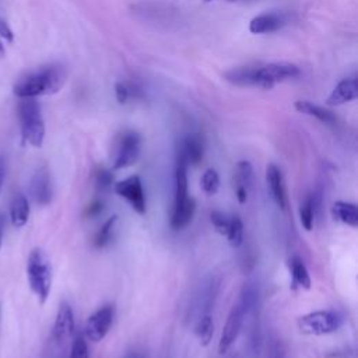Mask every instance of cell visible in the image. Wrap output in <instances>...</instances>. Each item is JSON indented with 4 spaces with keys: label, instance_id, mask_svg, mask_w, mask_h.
<instances>
[{
    "label": "cell",
    "instance_id": "6da1fadb",
    "mask_svg": "<svg viewBox=\"0 0 358 358\" xmlns=\"http://www.w3.org/2000/svg\"><path fill=\"white\" fill-rule=\"evenodd\" d=\"M66 71L60 64H48L40 71L20 79L13 88L17 99H37L57 92L66 83Z\"/></svg>",
    "mask_w": 358,
    "mask_h": 358
},
{
    "label": "cell",
    "instance_id": "7a4b0ae2",
    "mask_svg": "<svg viewBox=\"0 0 358 358\" xmlns=\"http://www.w3.org/2000/svg\"><path fill=\"white\" fill-rule=\"evenodd\" d=\"M27 280L31 291L44 305L52 288V266L48 255L41 248H34L27 259Z\"/></svg>",
    "mask_w": 358,
    "mask_h": 358
},
{
    "label": "cell",
    "instance_id": "3957f363",
    "mask_svg": "<svg viewBox=\"0 0 358 358\" xmlns=\"http://www.w3.org/2000/svg\"><path fill=\"white\" fill-rule=\"evenodd\" d=\"M18 118L24 143L40 149L45 140V122L37 99H18Z\"/></svg>",
    "mask_w": 358,
    "mask_h": 358
},
{
    "label": "cell",
    "instance_id": "277c9868",
    "mask_svg": "<svg viewBox=\"0 0 358 358\" xmlns=\"http://www.w3.org/2000/svg\"><path fill=\"white\" fill-rule=\"evenodd\" d=\"M343 324V318L332 309L308 312L297 319L300 333L307 336H324L337 332Z\"/></svg>",
    "mask_w": 358,
    "mask_h": 358
},
{
    "label": "cell",
    "instance_id": "5b68a950",
    "mask_svg": "<svg viewBox=\"0 0 358 358\" xmlns=\"http://www.w3.org/2000/svg\"><path fill=\"white\" fill-rule=\"evenodd\" d=\"M300 69L292 63L276 62L265 66H255V87L270 90L276 84L296 79L300 76Z\"/></svg>",
    "mask_w": 358,
    "mask_h": 358
},
{
    "label": "cell",
    "instance_id": "8992f818",
    "mask_svg": "<svg viewBox=\"0 0 358 358\" xmlns=\"http://www.w3.org/2000/svg\"><path fill=\"white\" fill-rule=\"evenodd\" d=\"M142 153V139L139 133L133 130H126L123 132L115 147V157L112 161V170H125L135 166Z\"/></svg>",
    "mask_w": 358,
    "mask_h": 358
},
{
    "label": "cell",
    "instance_id": "52a82bcc",
    "mask_svg": "<svg viewBox=\"0 0 358 358\" xmlns=\"http://www.w3.org/2000/svg\"><path fill=\"white\" fill-rule=\"evenodd\" d=\"M115 319V307L105 304L91 314L86 322L84 336L92 343L103 342L110 333Z\"/></svg>",
    "mask_w": 358,
    "mask_h": 358
},
{
    "label": "cell",
    "instance_id": "ba28073f",
    "mask_svg": "<svg viewBox=\"0 0 358 358\" xmlns=\"http://www.w3.org/2000/svg\"><path fill=\"white\" fill-rule=\"evenodd\" d=\"M114 190L119 198L125 199L129 206L138 214L144 216L147 212V199L143 182L139 175H130L123 181L114 185Z\"/></svg>",
    "mask_w": 358,
    "mask_h": 358
},
{
    "label": "cell",
    "instance_id": "9c48e42d",
    "mask_svg": "<svg viewBox=\"0 0 358 358\" xmlns=\"http://www.w3.org/2000/svg\"><path fill=\"white\" fill-rule=\"evenodd\" d=\"M218 292V281L214 277L207 279L194 294L192 308H189V314L192 318L201 319L205 315H209L212 308L214 307V301Z\"/></svg>",
    "mask_w": 358,
    "mask_h": 358
},
{
    "label": "cell",
    "instance_id": "30bf717a",
    "mask_svg": "<svg viewBox=\"0 0 358 358\" xmlns=\"http://www.w3.org/2000/svg\"><path fill=\"white\" fill-rule=\"evenodd\" d=\"M244 320H245V314L242 312V309L238 305H235L231 309V312L229 314V318H227L222 332H221V337L218 342V353L221 355L229 353L230 348L237 342V339L241 333V329H242Z\"/></svg>",
    "mask_w": 358,
    "mask_h": 358
},
{
    "label": "cell",
    "instance_id": "8fae6325",
    "mask_svg": "<svg viewBox=\"0 0 358 358\" xmlns=\"http://www.w3.org/2000/svg\"><path fill=\"white\" fill-rule=\"evenodd\" d=\"M31 199L40 206H48L53 199V186L49 170L41 167L32 175L29 182Z\"/></svg>",
    "mask_w": 358,
    "mask_h": 358
},
{
    "label": "cell",
    "instance_id": "7c38bea8",
    "mask_svg": "<svg viewBox=\"0 0 358 358\" xmlns=\"http://www.w3.org/2000/svg\"><path fill=\"white\" fill-rule=\"evenodd\" d=\"M75 332V314L69 303L62 301L53 322L52 336L56 342H64Z\"/></svg>",
    "mask_w": 358,
    "mask_h": 358
},
{
    "label": "cell",
    "instance_id": "4fadbf2b",
    "mask_svg": "<svg viewBox=\"0 0 358 358\" xmlns=\"http://www.w3.org/2000/svg\"><path fill=\"white\" fill-rule=\"evenodd\" d=\"M253 167L249 161H240L234 171L235 198L240 205H245L253 186Z\"/></svg>",
    "mask_w": 358,
    "mask_h": 358
},
{
    "label": "cell",
    "instance_id": "5bb4252c",
    "mask_svg": "<svg viewBox=\"0 0 358 358\" xmlns=\"http://www.w3.org/2000/svg\"><path fill=\"white\" fill-rule=\"evenodd\" d=\"M194 213H196V202L192 196H185V199L182 198L179 199H174V205H172V213H171V220H170V225L172 230H183L185 227H188L193 217Z\"/></svg>",
    "mask_w": 358,
    "mask_h": 358
},
{
    "label": "cell",
    "instance_id": "9a60e30c",
    "mask_svg": "<svg viewBox=\"0 0 358 358\" xmlns=\"http://www.w3.org/2000/svg\"><path fill=\"white\" fill-rule=\"evenodd\" d=\"M266 183L268 190L270 193L272 201L276 203V206L281 210L287 209L288 201H287V193L284 186V179L280 168L274 164H269L266 168Z\"/></svg>",
    "mask_w": 358,
    "mask_h": 358
},
{
    "label": "cell",
    "instance_id": "2e32d148",
    "mask_svg": "<svg viewBox=\"0 0 358 358\" xmlns=\"http://www.w3.org/2000/svg\"><path fill=\"white\" fill-rule=\"evenodd\" d=\"M205 154L203 139L199 135L186 136L177 151V155L182 157L188 166H199Z\"/></svg>",
    "mask_w": 358,
    "mask_h": 358
},
{
    "label": "cell",
    "instance_id": "e0dca14e",
    "mask_svg": "<svg viewBox=\"0 0 358 358\" xmlns=\"http://www.w3.org/2000/svg\"><path fill=\"white\" fill-rule=\"evenodd\" d=\"M357 97H358V81L355 77H348L342 80L335 87L332 94L328 97L327 104L331 107L343 105L346 103L355 100Z\"/></svg>",
    "mask_w": 358,
    "mask_h": 358
},
{
    "label": "cell",
    "instance_id": "ac0fdd59",
    "mask_svg": "<svg viewBox=\"0 0 358 358\" xmlns=\"http://www.w3.org/2000/svg\"><path fill=\"white\" fill-rule=\"evenodd\" d=\"M285 24V17L280 13H265L255 17L249 24L252 34H269L280 29Z\"/></svg>",
    "mask_w": 358,
    "mask_h": 358
},
{
    "label": "cell",
    "instance_id": "d6986e66",
    "mask_svg": "<svg viewBox=\"0 0 358 358\" xmlns=\"http://www.w3.org/2000/svg\"><path fill=\"white\" fill-rule=\"evenodd\" d=\"M29 202L25 194L17 193L10 203V221L14 229L20 230L29 220Z\"/></svg>",
    "mask_w": 358,
    "mask_h": 358
},
{
    "label": "cell",
    "instance_id": "ffe728a7",
    "mask_svg": "<svg viewBox=\"0 0 358 358\" xmlns=\"http://www.w3.org/2000/svg\"><path fill=\"white\" fill-rule=\"evenodd\" d=\"M320 209V199L316 193H311L300 206V221L305 231H312L315 220Z\"/></svg>",
    "mask_w": 358,
    "mask_h": 358
},
{
    "label": "cell",
    "instance_id": "44dd1931",
    "mask_svg": "<svg viewBox=\"0 0 358 358\" xmlns=\"http://www.w3.org/2000/svg\"><path fill=\"white\" fill-rule=\"evenodd\" d=\"M290 274H291V283L292 287L301 288V290H311L312 280L308 268L305 266L304 260L298 256H294L290 259Z\"/></svg>",
    "mask_w": 358,
    "mask_h": 358
},
{
    "label": "cell",
    "instance_id": "7402d4cb",
    "mask_svg": "<svg viewBox=\"0 0 358 358\" xmlns=\"http://www.w3.org/2000/svg\"><path fill=\"white\" fill-rule=\"evenodd\" d=\"M242 312L246 315L253 314L257 309L259 305V285L256 281L249 280L244 284L241 294H240V301L237 304Z\"/></svg>",
    "mask_w": 358,
    "mask_h": 358
},
{
    "label": "cell",
    "instance_id": "603a6c76",
    "mask_svg": "<svg viewBox=\"0 0 358 358\" xmlns=\"http://www.w3.org/2000/svg\"><path fill=\"white\" fill-rule=\"evenodd\" d=\"M332 213L335 220L340 221L342 224L348 225L351 229H357L358 227V207L355 203L337 201L332 207Z\"/></svg>",
    "mask_w": 358,
    "mask_h": 358
},
{
    "label": "cell",
    "instance_id": "cb8c5ba5",
    "mask_svg": "<svg viewBox=\"0 0 358 358\" xmlns=\"http://www.w3.org/2000/svg\"><path fill=\"white\" fill-rule=\"evenodd\" d=\"M116 224H118V216H112L101 225V229L94 235L92 244L95 248L104 249L112 244V241L115 238Z\"/></svg>",
    "mask_w": 358,
    "mask_h": 358
},
{
    "label": "cell",
    "instance_id": "d4e9b609",
    "mask_svg": "<svg viewBox=\"0 0 358 358\" xmlns=\"http://www.w3.org/2000/svg\"><path fill=\"white\" fill-rule=\"evenodd\" d=\"M296 110L304 115H309V116H314L318 120L323 122V123H335L336 122V116L328 111V110H324L319 105H315L309 101H297L294 104Z\"/></svg>",
    "mask_w": 358,
    "mask_h": 358
},
{
    "label": "cell",
    "instance_id": "484cf974",
    "mask_svg": "<svg viewBox=\"0 0 358 358\" xmlns=\"http://www.w3.org/2000/svg\"><path fill=\"white\" fill-rule=\"evenodd\" d=\"M194 335L198 336L201 344L205 347L212 343L214 336V322L210 314L196 320V324H194Z\"/></svg>",
    "mask_w": 358,
    "mask_h": 358
},
{
    "label": "cell",
    "instance_id": "4316f807",
    "mask_svg": "<svg viewBox=\"0 0 358 358\" xmlns=\"http://www.w3.org/2000/svg\"><path fill=\"white\" fill-rule=\"evenodd\" d=\"M244 234H245V230H244V222H242L241 217L238 214L230 216V227H229V231H227L225 238L234 249L242 246Z\"/></svg>",
    "mask_w": 358,
    "mask_h": 358
},
{
    "label": "cell",
    "instance_id": "83f0119b",
    "mask_svg": "<svg viewBox=\"0 0 358 358\" xmlns=\"http://www.w3.org/2000/svg\"><path fill=\"white\" fill-rule=\"evenodd\" d=\"M201 186L202 190L207 194V196H214V194L220 189V175L216 170L209 168L205 171V174L201 178Z\"/></svg>",
    "mask_w": 358,
    "mask_h": 358
},
{
    "label": "cell",
    "instance_id": "f1b7e54d",
    "mask_svg": "<svg viewBox=\"0 0 358 358\" xmlns=\"http://www.w3.org/2000/svg\"><path fill=\"white\" fill-rule=\"evenodd\" d=\"M94 183H95V188L99 192H101V193L110 192L114 186L112 171L108 170V168H104V167L99 168L94 172Z\"/></svg>",
    "mask_w": 358,
    "mask_h": 358
},
{
    "label": "cell",
    "instance_id": "f546056e",
    "mask_svg": "<svg viewBox=\"0 0 358 358\" xmlns=\"http://www.w3.org/2000/svg\"><path fill=\"white\" fill-rule=\"evenodd\" d=\"M210 221L214 227V230L220 235H222V237L227 235V231H229V227H230V216L229 214L214 210V212L210 213Z\"/></svg>",
    "mask_w": 358,
    "mask_h": 358
},
{
    "label": "cell",
    "instance_id": "4dcf8cb0",
    "mask_svg": "<svg viewBox=\"0 0 358 358\" xmlns=\"http://www.w3.org/2000/svg\"><path fill=\"white\" fill-rule=\"evenodd\" d=\"M71 358H90V350L84 335H76L71 348Z\"/></svg>",
    "mask_w": 358,
    "mask_h": 358
},
{
    "label": "cell",
    "instance_id": "1f68e13d",
    "mask_svg": "<svg viewBox=\"0 0 358 358\" xmlns=\"http://www.w3.org/2000/svg\"><path fill=\"white\" fill-rule=\"evenodd\" d=\"M268 358H288L285 346L280 339H272L268 348Z\"/></svg>",
    "mask_w": 358,
    "mask_h": 358
},
{
    "label": "cell",
    "instance_id": "d6a6232c",
    "mask_svg": "<svg viewBox=\"0 0 358 358\" xmlns=\"http://www.w3.org/2000/svg\"><path fill=\"white\" fill-rule=\"evenodd\" d=\"M115 95H116V100L119 104H126L129 97H130V90L126 84L123 83H116L115 84Z\"/></svg>",
    "mask_w": 358,
    "mask_h": 358
},
{
    "label": "cell",
    "instance_id": "836d02e7",
    "mask_svg": "<svg viewBox=\"0 0 358 358\" xmlns=\"http://www.w3.org/2000/svg\"><path fill=\"white\" fill-rule=\"evenodd\" d=\"M0 38L6 42H13V40H14V34H13L12 28L3 18H0Z\"/></svg>",
    "mask_w": 358,
    "mask_h": 358
},
{
    "label": "cell",
    "instance_id": "e575fe53",
    "mask_svg": "<svg viewBox=\"0 0 358 358\" xmlns=\"http://www.w3.org/2000/svg\"><path fill=\"white\" fill-rule=\"evenodd\" d=\"M104 210V203L103 201L95 199L94 202L90 203V206L86 209V216L87 217H97L99 214H101Z\"/></svg>",
    "mask_w": 358,
    "mask_h": 358
},
{
    "label": "cell",
    "instance_id": "d590c367",
    "mask_svg": "<svg viewBox=\"0 0 358 358\" xmlns=\"http://www.w3.org/2000/svg\"><path fill=\"white\" fill-rule=\"evenodd\" d=\"M5 178H6V159L3 155H0V194H2Z\"/></svg>",
    "mask_w": 358,
    "mask_h": 358
},
{
    "label": "cell",
    "instance_id": "8d00e7d4",
    "mask_svg": "<svg viewBox=\"0 0 358 358\" xmlns=\"http://www.w3.org/2000/svg\"><path fill=\"white\" fill-rule=\"evenodd\" d=\"M5 227H6V217H5L3 213H0V249H2L3 234H5Z\"/></svg>",
    "mask_w": 358,
    "mask_h": 358
},
{
    "label": "cell",
    "instance_id": "74e56055",
    "mask_svg": "<svg viewBox=\"0 0 358 358\" xmlns=\"http://www.w3.org/2000/svg\"><path fill=\"white\" fill-rule=\"evenodd\" d=\"M125 358H144V357H143L140 353H138V351H132V353L126 354Z\"/></svg>",
    "mask_w": 358,
    "mask_h": 358
},
{
    "label": "cell",
    "instance_id": "f35d334b",
    "mask_svg": "<svg viewBox=\"0 0 358 358\" xmlns=\"http://www.w3.org/2000/svg\"><path fill=\"white\" fill-rule=\"evenodd\" d=\"M5 53H6V49H5V45H3L2 38H0V59H2V57L5 56Z\"/></svg>",
    "mask_w": 358,
    "mask_h": 358
},
{
    "label": "cell",
    "instance_id": "ab89813d",
    "mask_svg": "<svg viewBox=\"0 0 358 358\" xmlns=\"http://www.w3.org/2000/svg\"><path fill=\"white\" fill-rule=\"evenodd\" d=\"M227 2H235V0H227Z\"/></svg>",
    "mask_w": 358,
    "mask_h": 358
},
{
    "label": "cell",
    "instance_id": "60d3db41",
    "mask_svg": "<svg viewBox=\"0 0 358 358\" xmlns=\"http://www.w3.org/2000/svg\"><path fill=\"white\" fill-rule=\"evenodd\" d=\"M205 2H212V0H205Z\"/></svg>",
    "mask_w": 358,
    "mask_h": 358
},
{
    "label": "cell",
    "instance_id": "b9f144b4",
    "mask_svg": "<svg viewBox=\"0 0 358 358\" xmlns=\"http://www.w3.org/2000/svg\"><path fill=\"white\" fill-rule=\"evenodd\" d=\"M0 315H2V308H0Z\"/></svg>",
    "mask_w": 358,
    "mask_h": 358
}]
</instances>
